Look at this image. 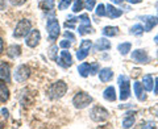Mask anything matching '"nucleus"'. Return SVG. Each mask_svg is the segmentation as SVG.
I'll return each mask as SVG.
<instances>
[{"label": "nucleus", "instance_id": "nucleus-1", "mask_svg": "<svg viewBox=\"0 0 158 129\" xmlns=\"http://www.w3.org/2000/svg\"><path fill=\"white\" fill-rule=\"evenodd\" d=\"M67 91V84L63 81H58L56 83H53L48 90V95L50 99L56 100V99H61L62 96H65V94Z\"/></svg>", "mask_w": 158, "mask_h": 129}, {"label": "nucleus", "instance_id": "nucleus-2", "mask_svg": "<svg viewBox=\"0 0 158 129\" xmlns=\"http://www.w3.org/2000/svg\"><path fill=\"white\" fill-rule=\"evenodd\" d=\"M31 29H32V23L29 21L28 19L20 20V21L17 23L16 28H15L13 37L15 38H23V37H25L27 34L31 32Z\"/></svg>", "mask_w": 158, "mask_h": 129}, {"label": "nucleus", "instance_id": "nucleus-3", "mask_svg": "<svg viewBox=\"0 0 158 129\" xmlns=\"http://www.w3.org/2000/svg\"><path fill=\"white\" fill-rule=\"evenodd\" d=\"M92 103V98L88 95L87 92H78L75 96H74L73 99V104H74V107L78 108V110H83V108H86L88 107L90 104Z\"/></svg>", "mask_w": 158, "mask_h": 129}, {"label": "nucleus", "instance_id": "nucleus-4", "mask_svg": "<svg viewBox=\"0 0 158 129\" xmlns=\"http://www.w3.org/2000/svg\"><path fill=\"white\" fill-rule=\"evenodd\" d=\"M118 86H120V100H127L131 96V83L129 78L124 74L118 77Z\"/></svg>", "mask_w": 158, "mask_h": 129}, {"label": "nucleus", "instance_id": "nucleus-5", "mask_svg": "<svg viewBox=\"0 0 158 129\" xmlns=\"http://www.w3.org/2000/svg\"><path fill=\"white\" fill-rule=\"evenodd\" d=\"M90 115H91V119L94 121H96V123H102V121H106L108 117H110V112H108L106 108H103V107H94L91 112H90Z\"/></svg>", "mask_w": 158, "mask_h": 129}, {"label": "nucleus", "instance_id": "nucleus-6", "mask_svg": "<svg viewBox=\"0 0 158 129\" xmlns=\"http://www.w3.org/2000/svg\"><path fill=\"white\" fill-rule=\"evenodd\" d=\"M46 31H48V34H49V38L50 40H57L59 33H61V27H59V23L58 20L56 19H50L46 24Z\"/></svg>", "mask_w": 158, "mask_h": 129}, {"label": "nucleus", "instance_id": "nucleus-7", "mask_svg": "<svg viewBox=\"0 0 158 129\" xmlns=\"http://www.w3.org/2000/svg\"><path fill=\"white\" fill-rule=\"evenodd\" d=\"M29 77H31V69H29V66H27V64H20L16 69L15 81L17 83H24Z\"/></svg>", "mask_w": 158, "mask_h": 129}, {"label": "nucleus", "instance_id": "nucleus-8", "mask_svg": "<svg viewBox=\"0 0 158 129\" xmlns=\"http://www.w3.org/2000/svg\"><path fill=\"white\" fill-rule=\"evenodd\" d=\"M40 41H41V33L38 29H31V32L25 36V44L29 48H36Z\"/></svg>", "mask_w": 158, "mask_h": 129}, {"label": "nucleus", "instance_id": "nucleus-9", "mask_svg": "<svg viewBox=\"0 0 158 129\" xmlns=\"http://www.w3.org/2000/svg\"><path fill=\"white\" fill-rule=\"evenodd\" d=\"M91 48H92V42L90 41V40H83V41L81 42V46H79L78 52H77V58L79 59V61H83V59L88 56Z\"/></svg>", "mask_w": 158, "mask_h": 129}, {"label": "nucleus", "instance_id": "nucleus-10", "mask_svg": "<svg viewBox=\"0 0 158 129\" xmlns=\"http://www.w3.org/2000/svg\"><path fill=\"white\" fill-rule=\"evenodd\" d=\"M57 62L59 66H62V67H70L71 64H73V57H71V54L70 52H67V49L66 50H63L61 52V54H59V59H57Z\"/></svg>", "mask_w": 158, "mask_h": 129}, {"label": "nucleus", "instance_id": "nucleus-11", "mask_svg": "<svg viewBox=\"0 0 158 129\" xmlns=\"http://www.w3.org/2000/svg\"><path fill=\"white\" fill-rule=\"evenodd\" d=\"M132 59L137 63H148L149 62V56L145 50H141V49H137L132 53Z\"/></svg>", "mask_w": 158, "mask_h": 129}, {"label": "nucleus", "instance_id": "nucleus-12", "mask_svg": "<svg viewBox=\"0 0 158 129\" xmlns=\"http://www.w3.org/2000/svg\"><path fill=\"white\" fill-rule=\"evenodd\" d=\"M0 79L6 82L11 81V66L6 62L0 63Z\"/></svg>", "mask_w": 158, "mask_h": 129}, {"label": "nucleus", "instance_id": "nucleus-13", "mask_svg": "<svg viewBox=\"0 0 158 129\" xmlns=\"http://www.w3.org/2000/svg\"><path fill=\"white\" fill-rule=\"evenodd\" d=\"M142 19H144V21H145V28H144L145 32H150L152 29L158 24V17L157 16H144Z\"/></svg>", "mask_w": 158, "mask_h": 129}, {"label": "nucleus", "instance_id": "nucleus-14", "mask_svg": "<svg viewBox=\"0 0 158 129\" xmlns=\"http://www.w3.org/2000/svg\"><path fill=\"white\" fill-rule=\"evenodd\" d=\"M9 96H11V92L8 86L4 82H0V103H6Z\"/></svg>", "mask_w": 158, "mask_h": 129}, {"label": "nucleus", "instance_id": "nucleus-15", "mask_svg": "<svg viewBox=\"0 0 158 129\" xmlns=\"http://www.w3.org/2000/svg\"><path fill=\"white\" fill-rule=\"evenodd\" d=\"M133 88H135V94H136V96H137L138 100H140V102L146 100V95L144 92V86H142L140 82H136L135 84H133Z\"/></svg>", "mask_w": 158, "mask_h": 129}, {"label": "nucleus", "instance_id": "nucleus-16", "mask_svg": "<svg viewBox=\"0 0 158 129\" xmlns=\"http://www.w3.org/2000/svg\"><path fill=\"white\" fill-rule=\"evenodd\" d=\"M112 77H113V71L111 70L110 67H104V69H102V70L99 71V78H100V81L104 82V83L110 82L112 79Z\"/></svg>", "mask_w": 158, "mask_h": 129}, {"label": "nucleus", "instance_id": "nucleus-17", "mask_svg": "<svg viewBox=\"0 0 158 129\" xmlns=\"http://www.w3.org/2000/svg\"><path fill=\"white\" fill-rule=\"evenodd\" d=\"M111 49V42L107 38H99L96 44H95V50L96 52H103V50H108Z\"/></svg>", "mask_w": 158, "mask_h": 129}, {"label": "nucleus", "instance_id": "nucleus-18", "mask_svg": "<svg viewBox=\"0 0 158 129\" xmlns=\"http://www.w3.org/2000/svg\"><path fill=\"white\" fill-rule=\"evenodd\" d=\"M106 8H107L106 9V15L110 19H117V17H120L121 15H123L121 9H117V8H115L113 6H111V4H108Z\"/></svg>", "mask_w": 158, "mask_h": 129}, {"label": "nucleus", "instance_id": "nucleus-19", "mask_svg": "<svg viewBox=\"0 0 158 129\" xmlns=\"http://www.w3.org/2000/svg\"><path fill=\"white\" fill-rule=\"evenodd\" d=\"M7 56L9 58H17V57H20V56H21V46L16 45V44L11 45L8 48V50H7Z\"/></svg>", "mask_w": 158, "mask_h": 129}, {"label": "nucleus", "instance_id": "nucleus-20", "mask_svg": "<svg viewBox=\"0 0 158 129\" xmlns=\"http://www.w3.org/2000/svg\"><path fill=\"white\" fill-rule=\"evenodd\" d=\"M103 96H104V99H106V100H108V102H115L116 100L115 87H112V86L107 87L106 90H104V92H103Z\"/></svg>", "mask_w": 158, "mask_h": 129}, {"label": "nucleus", "instance_id": "nucleus-21", "mask_svg": "<svg viewBox=\"0 0 158 129\" xmlns=\"http://www.w3.org/2000/svg\"><path fill=\"white\" fill-rule=\"evenodd\" d=\"M142 86H144V90L146 91H153V87H154V81H153L152 75H145L142 78Z\"/></svg>", "mask_w": 158, "mask_h": 129}, {"label": "nucleus", "instance_id": "nucleus-22", "mask_svg": "<svg viewBox=\"0 0 158 129\" xmlns=\"http://www.w3.org/2000/svg\"><path fill=\"white\" fill-rule=\"evenodd\" d=\"M38 6L42 11H52L54 8V0H40Z\"/></svg>", "mask_w": 158, "mask_h": 129}, {"label": "nucleus", "instance_id": "nucleus-23", "mask_svg": "<svg viewBox=\"0 0 158 129\" xmlns=\"http://www.w3.org/2000/svg\"><path fill=\"white\" fill-rule=\"evenodd\" d=\"M78 73L81 74V77L87 78V77H88V74H90V63L83 62L82 64H79V67H78Z\"/></svg>", "mask_w": 158, "mask_h": 129}, {"label": "nucleus", "instance_id": "nucleus-24", "mask_svg": "<svg viewBox=\"0 0 158 129\" xmlns=\"http://www.w3.org/2000/svg\"><path fill=\"white\" fill-rule=\"evenodd\" d=\"M103 34L107 37H115L118 34V28L117 27H106L103 29Z\"/></svg>", "mask_w": 158, "mask_h": 129}, {"label": "nucleus", "instance_id": "nucleus-25", "mask_svg": "<svg viewBox=\"0 0 158 129\" xmlns=\"http://www.w3.org/2000/svg\"><path fill=\"white\" fill-rule=\"evenodd\" d=\"M131 49H132V45L129 42H123V44H120V45L117 46V50L120 52L121 56H125V54H128L131 52Z\"/></svg>", "mask_w": 158, "mask_h": 129}, {"label": "nucleus", "instance_id": "nucleus-26", "mask_svg": "<svg viewBox=\"0 0 158 129\" xmlns=\"http://www.w3.org/2000/svg\"><path fill=\"white\" fill-rule=\"evenodd\" d=\"M142 32H144V27L140 24H136L131 28V34H133V36H141Z\"/></svg>", "mask_w": 158, "mask_h": 129}, {"label": "nucleus", "instance_id": "nucleus-27", "mask_svg": "<svg viewBox=\"0 0 158 129\" xmlns=\"http://www.w3.org/2000/svg\"><path fill=\"white\" fill-rule=\"evenodd\" d=\"M135 124V115H128L124 120H123V127L124 128H131Z\"/></svg>", "mask_w": 158, "mask_h": 129}, {"label": "nucleus", "instance_id": "nucleus-28", "mask_svg": "<svg viewBox=\"0 0 158 129\" xmlns=\"http://www.w3.org/2000/svg\"><path fill=\"white\" fill-rule=\"evenodd\" d=\"M57 54H58V46L56 45H52L50 48H49V57H50V59H53V61H57Z\"/></svg>", "mask_w": 158, "mask_h": 129}, {"label": "nucleus", "instance_id": "nucleus-29", "mask_svg": "<svg viewBox=\"0 0 158 129\" xmlns=\"http://www.w3.org/2000/svg\"><path fill=\"white\" fill-rule=\"evenodd\" d=\"M92 32V28L91 25H81L78 28V33L81 34V36H85V34H88Z\"/></svg>", "mask_w": 158, "mask_h": 129}, {"label": "nucleus", "instance_id": "nucleus-30", "mask_svg": "<svg viewBox=\"0 0 158 129\" xmlns=\"http://www.w3.org/2000/svg\"><path fill=\"white\" fill-rule=\"evenodd\" d=\"M83 6H85V4H83L82 0H75V2H74V4H73V12H74V13L81 12L82 9H83Z\"/></svg>", "mask_w": 158, "mask_h": 129}, {"label": "nucleus", "instance_id": "nucleus-31", "mask_svg": "<svg viewBox=\"0 0 158 129\" xmlns=\"http://www.w3.org/2000/svg\"><path fill=\"white\" fill-rule=\"evenodd\" d=\"M73 0H61L58 4V9H61V11H65V9H67L69 7L71 6Z\"/></svg>", "mask_w": 158, "mask_h": 129}, {"label": "nucleus", "instance_id": "nucleus-32", "mask_svg": "<svg viewBox=\"0 0 158 129\" xmlns=\"http://www.w3.org/2000/svg\"><path fill=\"white\" fill-rule=\"evenodd\" d=\"M78 20H79V17H78V19H77V17H70V20L65 23V27H66V28H69V29L75 28V23L78 21Z\"/></svg>", "mask_w": 158, "mask_h": 129}, {"label": "nucleus", "instance_id": "nucleus-33", "mask_svg": "<svg viewBox=\"0 0 158 129\" xmlns=\"http://www.w3.org/2000/svg\"><path fill=\"white\" fill-rule=\"evenodd\" d=\"M95 12H96V15L98 16H106V6H103V4H99V6L96 7V9H95Z\"/></svg>", "mask_w": 158, "mask_h": 129}, {"label": "nucleus", "instance_id": "nucleus-34", "mask_svg": "<svg viewBox=\"0 0 158 129\" xmlns=\"http://www.w3.org/2000/svg\"><path fill=\"white\" fill-rule=\"evenodd\" d=\"M79 20H81V25H91L90 17H88L87 15H82V16L79 17Z\"/></svg>", "mask_w": 158, "mask_h": 129}, {"label": "nucleus", "instance_id": "nucleus-35", "mask_svg": "<svg viewBox=\"0 0 158 129\" xmlns=\"http://www.w3.org/2000/svg\"><path fill=\"white\" fill-rule=\"evenodd\" d=\"M95 0H86V3H85V7L87 11H92L94 7H95Z\"/></svg>", "mask_w": 158, "mask_h": 129}, {"label": "nucleus", "instance_id": "nucleus-36", "mask_svg": "<svg viewBox=\"0 0 158 129\" xmlns=\"http://www.w3.org/2000/svg\"><path fill=\"white\" fill-rule=\"evenodd\" d=\"M90 73L92 75H95L96 73H99V63H92L90 64Z\"/></svg>", "mask_w": 158, "mask_h": 129}, {"label": "nucleus", "instance_id": "nucleus-37", "mask_svg": "<svg viewBox=\"0 0 158 129\" xmlns=\"http://www.w3.org/2000/svg\"><path fill=\"white\" fill-rule=\"evenodd\" d=\"M8 2L15 7H20V6H23V4H25L27 0H8Z\"/></svg>", "mask_w": 158, "mask_h": 129}, {"label": "nucleus", "instance_id": "nucleus-38", "mask_svg": "<svg viewBox=\"0 0 158 129\" xmlns=\"http://www.w3.org/2000/svg\"><path fill=\"white\" fill-rule=\"evenodd\" d=\"M59 46H61L62 49H70L71 48V42L67 41V40H63V41L59 42Z\"/></svg>", "mask_w": 158, "mask_h": 129}, {"label": "nucleus", "instance_id": "nucleus-39", "mask_svg": "<svg viewBox=\"0 0 158 129\" xmlns=\"http://www.w3.org/2000/svg\"><path fill=\"white\" fill-rule=\"evenodd\" d=\"M65 37L66 38H69L70 41H75V36L71 33V32H65Z\"/></svg>", "mask_w": 158, "mask_h": 129}, {"label": "nucleus", "instance_id": "nucleus-40", "mask_svg": "<svg viewBox=\"0 0 158 129\" xmlns=\"http://www.w3.org/2000/svg\"><path fill=\"white\" fill-rule=\"evenodd\" d=\"M154 94H156V95H158V78L154 81Z\"/></svg>", "mask_w": 158, "mask_h": 129}, {"label": "nucleus", "instance_id": "nucleus-41", "mask_svg": "<svg viewBox=\"0 0 158 129\" xmlns=\"http://www.w3.org/2000/svg\"><path fill=\"white\" fill-rule=\"evenodd\" d=\"M3 52H4V41H3V38L0 37V54Z\"/></svg>", "mask_w": 158, "mask_h": 129}, {"label": "nucleus", "instance_id": "nucleus-42", "mask_svg": "<svg viewBox=\"0 0 158 129\" xmlns=\"http://www.w3.org/2000/svg\"><path fill=\"white\" fill-rule=\"evenodd\" d=\"M6 9V0H0V11Z\"/></svg>", "mask_w": 158, "mask_h": 129}, {"label": "nucleus", "instance_id": "nucleus-43", "mask_svg": "<svg viewBox=\"0 0 158 129\" xmlns=\"http://www.w3.org/2000/svg\"><path fill=\"white\" fill-rule=\"evenodd\" d=\"M128 2H129L131 4H138V3H141L142 0H128Z\"/></svg>", "mask_w": 158, "mask_h": 129}, {"label": "nucleus", "instance_id": "nucleus-44", "mask_svg": "<svg viewBox=\"0 0 158 129\" xmlns=\"http://www.w3.org/2000/svg\"><path fill=\"white\" fill-rule=\"evenodd\" d=\"M2 113L4 115V117H8V111L6 110V108H3V110H2Z\"/></svg>", "mask_w": 158, "mask_h": 129}, {"label": "nucleus", "instance_id": "nucleus-45", "mask_svg": "<svg viewBox=\"0 0 158 129\" xmlns=\"http://www.w3.org/2000/svg\"><path fill=\"white\" fill-rule=\"evenodd\" d=\"M113 3H116V4H121L123 2H124V0H112Z\"/></svg>", "mask_w": 158, "mask_h": 129}, {"label": "nucleus", "instance_id": "nucleus-46", "mask_svg": "<svg viewBox=\"0 0 158 129\" xmlns=\"http://www.w3.org/2000/svg\"><path fill=\"white\" fill-rule=\"evenodd\" d=\"M154 41H156V44H158V34H157V36L154 37Z\"/></svg>", "mask_w": 158, "mask_h": 129}, {"label": "nucleus", "instance_id": "nucleus-47", "mask_svg": "<svg viewBox=\"0 0 158 129\" xmlns=\"http://www.w3.org/2000/svg\"><path fill=\"white\" fill-rule=\"evenodd\" d=\"M157 7H158V4H157Z\"/></svg>", "mask_w": 158, "mask_h": 129}, {"label": "nucleus", "instance_id": "nucleus-48", "mask_svg": "<svg viewBox=\"0 0 158 129\" xmlns=\"http://www.w3.org/2000/svg\"><path fill=\"white\" fill-rule=\"evenodd\" d=\"M157 115H158V112H157Z\"/></svg>", "mask_w": 158, "mask_h": 129}]
</instances>
